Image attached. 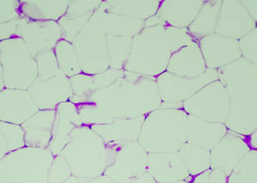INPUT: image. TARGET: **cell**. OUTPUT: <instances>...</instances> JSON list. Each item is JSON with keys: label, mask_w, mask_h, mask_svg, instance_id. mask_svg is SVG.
Wrapping results in <instances>:
<instances>
[{"label": "cell", "mask_w": 257, "mask_h": 183, "mask_svg": "<svg viewBox=\"0 0 257 183\" xmlns=\"http://www.w3.org/2000/svg\"><path fill=\"white\" fill-rule=\"evenodd\" d=\"M53 158L47 148L14 150L0 160V183H48Z\"/></svg>", "instance_id": "1"}, {"label": "cell", "mask_w": 257, "mask_h": 183, "mask_svg": "<svg viewBox=\"0 0 257 183\" xmlns=\"http://www.w3.org/2000/svg\"><path fill=\"white\" fill-rule=\"evenodd\" d=\"M0 65L6 88L27 90L37 78L33 52L19 37L0 42Z\"/></svg>", "instance_id": "2"}, {"label": "cell", "mask_w": 257, "mask_h": 183, "mask_svg": "<svg viewBox=\"0 0 257 183\" xmlns=\"http://www.w3.org/2000/svg\"><path fill=\"white\" fill-rule=\"evenodd\" d=\"M16 37L23 40L36 57L40 52L54 50L57 42L62 39V30L58 22L34 21L21 16Z\"/></svg>", "instance_id": "3"}, {"label": "cell", "mask_w": 257, "mask_h": 183, "mask_svg": "<svg viewBox=\"0 0 257 183\" xmlns=\"http://www.w3.org/2000/svg\"><path fill=\"white\" fill-rule=\"evenodd\" d=\"M27 91L39 110H55L71 98L69 83L63 74L47 79L36 78Z\"/></svg>", "instance_id": "4"}, {"label": "cell", "mask_w": 257, "mask_h": 183, "mask_svg": "<svg viewBox=\"0 0 257 183\" xmlns=\"http://www.w3.org/2000/svg\"><path fill=\"white\" fill-rule=\"evenodd\" d=\"M38 111L28 91L11 88L0 91V121L21 125Z\"/></svg>", "instance_id": "5"}, {"label": "cell", "mask_w": 257, "mask_h": 183, "mask_svg": "<svg viewBox=\"0 0 257 183\" xmlns=\"http://www.w3.org/2000/svg\"><path fill=\"white\" fill-rule=\"evenodd\" d=\"M75 109L72 102L69 101L61 103L55 109L52 138L47 148L54 156L59 155L71 140L72 129L77 123Z\"/></svg>", "instance_id": "6"}, {"label": "cell", "mask_w": 257, "mask_h": 183, "mask_svg": "<svg viewBox=\"0 0 257 183\" xmlns=\"http://www.w3.org/2000/svg\"><path fill=\"white\" fill-rule=\"evenodd\" d=\"M56 110H39L21 126L26 146L48 148Z\"/></svg>", "instance_id": "7"}, {"label": "cell", "mask_w": 257, "mask_h": 183, "mask_svg": "<svg viewBox=\"0 0 257 183\" xmlns=\"http://www.w3.org/2000/svg\"><path fill=\"white\" fill-rule=\"evenodd\" d=\"M67 7V1H21V16L34 21H59Z\"/></svg>", "instance_id": "8"}, {"label": "cell", "mask_w": 257, "mask_h": 183, "mask_svg": "<svg viewBox=\"0 0 257 183\" xmlns=\"http://www.w3.org/2000/svg\"><path fill=\"white\" fill-rule=\"evenodd\" d=\"M24 146L26 143L21 125L0 121V160Z\"/></svg>", "instance_id": "9"}, {"label": "cell", "mask_w": 257, "mask_h": 183, "mask_svg": "<svg viewBox=\"0 0 257 183\" xmlns=\"http://www.w3.org/2000/svg\"><path fill=\"white\" fill-rule=\"evenodd\" d=\"M35 59L37 65V78L47 79L62 74L57 64L54 50L40 52L36 55Z\"/></svg>", "instance_id": "10"}, {"label": "cell", "mask_w": 257, "mask_h": 183, "mask_svg": "<svg viewBox=\"0 0 257 183\" xmlns=\"http://www.w3.org/2000/svg\"><path fill=\"white\" fill-rule=\"evenodd\" d=\"M71 169L67 160L62 155H56L53 158L48 172V183H63L69 179Z\"/></svg>", "instance_id": "11"}, {"label": "cell", "mask_w": 257, "mask_h": 183, "mask_svg": "<svg viewBox=\"0 0 257 183\" xmlns=\"http://www.w3.org/2000/svg\"><path fill=\"white\" fill-rule=\"evenodd\" d=\"M21 1H0V24L21 18Z\"/></svg>", "instance_id": "12"}, {"label": "cell", "mask_w": 257, "mask_h": 183, "mask_svg": "<svg viewBox=\"0 0 257 183\" xmlns=\"http://www.w3.org/2000/svg\"><path fill=\"white\" fill-rule=\"evenodd\" d=\"M19 19L15 21L0 24V42L16 37Z\"/></svg>", "instance_id": "13"}, {"label": "cell", "mask_w": 257, "mask_h": 183, "mask_svg": "<svg viewBox=\"0 0 257 183\" xmlns=\"http://www.w3.org/2000/svg\"><path fill=\"white\" fill-rule=\"evenodd\" d=\"M5 88H6V87H5V83H4L3 70H2V67L0 65V91L4 90Z\"/></svg>", "instance_id": "14"}, {"label": "cell", "mask_w": 257, "mask_h": 183, "mask_svg": "<svg viewBox=\"0 0 257 183\" xmlns=\"http://www.w3.org/2000/svg\"><path fill=\"white\" fill-rule=\"evenodd\" d=\"M63 183H76L75 182V180L73 178L70 177L69 179H67L65 182Z\"/></svg>", "instance_id": "15"}]
</instances>
